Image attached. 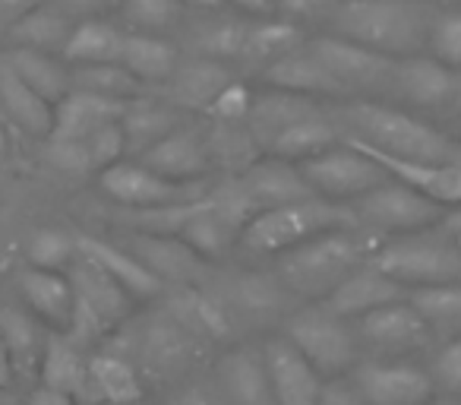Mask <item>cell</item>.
Segmentation results:
<instances>
[{
	"instance_id": "1",
	"label": "cell",
	"mask_w": 461,
	"mask_h": 405,
	"mask_svg": "<svg viewBox=\"0 0 461 405\" xmlns=\"http://www.w3.org/2000/svg\"><path fill=\"white\" fill-rule=\"evenodd\" d=\"M348 130L345 136L404 161H427V165H461V143L439 133L427 121L408 115L402 108H389L379 102H348L341 108Z\"/></svg>"
},
{
	"instance_id": "2",
	"label": "cell",
	"mask_w": 461,
	"mask_h": 405,
	"mask_svg": "<svg viewBox=\"0 0 461 405\" xmlns=\"http://www.w3.org/2000/svg\"><path fill=\"white\" fill-rule=\"evenodd\" d=\"M433 16L427 0H339L329 23L339 39L402 60L427 48Z\"/></svg>"
},
{
	"instance_id": "3",
	"label": "cell",
	"mask_w": 461,
	"mask_h": 405,
	"mask_svg": "<svg viewBox=\"0 0 461 405\" xmlns=\"http://www.w3.org/2000/svg\"><path fill=\"white\" fill-rule=\"evenodd\" d=\"M379 247L376 235H366L364 228H335L307 244L285 251L278 260L282 285L303 298H329V291L351 276L357 266L370 260V253Z\"/></svg>"
},
{
	"instance_id": "4",
	"label": "cell",
	"mask_w": 461,
	"mask_h": 405,
	"mask_svg": "<svg viewBox=\"0 0 461 405\" xmlns=\"http://www.w3.org/2000/svg\"><path fill=\"white\" fill-rule=\"evenodd\" d=\"M335 228H360L354 209L322 197H307L253 216L240 235V247H247L250 253H278L282 257L285 251H294Z\"/></svg>"
},
{
	"instance_id": "5",
	"label": "cell",
	"mask_w": 461,
	"mask_h": 405,
	"mask_svg": "<svg viewBox=\"0 0 461 405\" xmlns=\"http://www.w3.org/2000/svg\"><path fill=\"white\" fill-rule=\"evenodd\" d=\"M67 276H70L73 285V317L64 333L79 348L104 339L111 329L127 320L130 308H133V298L102 266H95L86 257H77L70 270H67Z\"/></svg>"
},
{
	"instance_id": "6",
	"label": "cell",
	"mask_w": 461,
	"mask_h": 405,
	"mask_svg": "<svg viewBox=\"0 0 461 405\" xmlns=\"http://www.w3.org/2000/svg\"><path fill=\"white\" fill-rule=\"evenodd\" d=\"M285 339L322 373V377H341L357 358V336L348 327L345 317L332 314L326 304H313L291 314Z\"/></svg>"
},
{
	"instance_id": "7",
	"label": "cell",
	"mask_w": 461,
	"mask_h": 405,
	"mask_svg": "<svg viewBox=\"0 0 461 405\" xmlns=\"http://www.w3.org/2000/svg\"><path fill=\"white\" fill-rule=\"evenodd\" d=\"M301 174L316 197L332 199V203H345V207H351L354 199H360L373 187L389 180V174L366 152L351 146L345 136H341L339 146L301 161Z\"/></svg>"
},
{
	"instance_id": "8",
	"label": "cell",
	"mask_w": 461,
	"mask_h": 405,
	"mask_svg": "<svg viewBox=\"0 0 461 405\" xmlns=\"http://www.w3.org/2000/svg\"><path fill=\"white\" fill-rule=\"evenodd\" d=\"M370 263L402 289H427V285L461 282V247L446 241H395L379 244L370 253Z\"/></svg>"
},
{
	"instance_id": "9",
	"label": "cell",
	"mask_w": 461,
	"mask_h": 405,
	"mask_svg": "<svg viewBox=\"0 0 461 405\" xmlns=\"http://www.w3.org/2000/svg\"><path fill=\"white\" fill-rule=\"evenodd\" d=\"M354 216H357V226L379 235H408V232H423L429 226H439L442 209L439 203L420 197L411 187L398 184V180H385V184L373 187L370 193H364L360 199L351 203Z\"/></svg>"
},
{
	"instance_id": "10",
	"label": "cell",
	"mask_w": 461,
	"mask_h": 405,
	"mask_svg": "<svg viewBox=\"0 0 461 405\" xmlns=\"http://www.w3.org/2000/svg\"><path fill=\"white\" fill-rule=\"evenodd\" d=\"M98 187L104 197H111L121 209H155V207H174V203H193L205 197L209 180H193V184H177L161 174L149 171L142 161L121 159L117 165L104 168L98 174Z\"/></svg>"
},
{
	"instance_id": "11",
	"label": "cell",
	"mask_w": 461,
	"mask_h": 405,
	"mask_svg": "<svg viewBox=\"0 0 461 405\" xmlns=\"http://www.w3.org/2000/svg\"><path fill=\"white\" fill-rule=\"evenodd\" d=\"M313 54L322 60L329 77L341 86L345 96L351 92H385L395 79V60L379 51L357 45V41L339 39V35H320L310 41Z\"/></svg>"
},
{
	"instance_id": "12",
	"label": "cell",
	"mask_w": 461,
	"mask_h": 405,
	"mask_svg": "<svg viewBox=\"0 0 461 405\" xmlns=\"http://www.w3.org/2000/svg\"><path fill=\"white\" fill-rule=\"evenodd\" d=\"M392 89L414 108L436 111V115L461 111V70H455V67L442 64L436 58L414 54V58L395 60Z\"/></svg>"
},
{
	"instance_id": "13",
	"label": "cell",
	"mask_w": 461,
	"mask_h": 405,
	"mask_svg": "<svg viewBox=\"0 0 461 405\" xmlns=\"http://www.w3.org/2000/svg\"><path fill=\"white\" fill-rule=\"evenodd\" d=\"M354 390L364 405H427L436 399L433 377L408 361H364L354 371Z\"/></svg>"
},
{
	"instance_id": "14",
	"label": "cell",
	"mask_w": 461,
	"mask_h": 405,
	"mask_svg": "<svg viewBox=\"0 0 461 405\" xmlns=\"http://www.w3.org/2000/svg\"><path fill=\"white\" fill-rule=\"evenodd\" d=\"M266 373H269L272 402L276 405H320L322 373L291 345L288 339H269L263 348Z\"/></svg>"
},
{
	"instance_id": "15",
	"label": "cell",
	"mask_w": 461,
	"mask_h": 405,
	"mask_svg": "<svg viewBox=\"0 0 461 405\" xmlns=\"http://www.w3.org/2000/svg\"><path fill=\"white\" fill-rule=\"evenodd\" d=\"M357 336L383 354H404L423 348L433 333H429L427 320L414 310V304L402 298V301L383 304V308L360 317Z\"/></svg>"
},
{
	"instance_id": "16",
	"label": "cell",
	"mask_w": 461,
	"mask_h": 405,
	"mask_svg": "<svg viewBox=\"0 0 461 405\" xmlns=\"http://www.w3.org/2000/svg\"><path fill=\"white\" fill-rule=\"evenodd\" d=\"M351 146H357L360 152H366L392 180L411 187L420 197L433 199L439 207H461V165H427V161H404V159H389V155L376 152V149L364 146V143L345 136Z\"/></svg>"
},
{
	"instance_id": "17",
	"label": "cell",
	"mask_w": 461,
	"mask_h": 405,
	"mask_svg": "<svg viewBox=\"0 0 461 405\" xmlns=\"http://www.w3.org/2000/svg\"><path fill=\"white\" fill-rule=\"evenodd\" d=\"M136 161H142L149 171L161 174V178L177 180V184L209 180V171H212L205 136H199L196 130H184V127L171 130L165 140H158L152 149H146Z\"/></svg>"
},
{
	"instance_id": "18",
	"label": "cell",
	"mask_w": 461,
	"mask_h": 405,
	"mask_svg": "<svg viewBox=\"0 0 461 405\" xmlns=\"http://www.w3.org/2000/svg\"><path fill=\"white\" fill-rule=\"evenodd\" d=\"M402 298H408V289H402L395 279L379 272L376 266L366 260L364 266H357L351 276L341 279V282L329 291L326 308L332 310V314L345 317V320H351V317L360 320V317L370 314V310L383 308V304H392V301H402Z\"/></svg>"
},
{
	"instance_id": "19",
	"label": "cell",
	"mask_w": 461,
	"mask_h": 405,
	"mask_svg": "<svg viewBox=\"0 0 461 405\" xmlns=\"http://www.w3.org/2000/svg\"><path fill=\"white\" fill-rule=\"evenodd\" d=\"M240 184H244V190L250 193L257 213L285 207V203H297V199L316 197V193L310 190L307 180H303L301 165L276 159V155L259 159L257 165L247 168V171L240 174Z\"/></svg>"
},
{
	"instance_id": "20",
	"label": "cell",
	"mask_w": 461,
	"mask_h": 405,
	"mask_svg": "<svg viewBox=\"0 0 461 405\" xmlns=\"http://www.w3.org/2000/svg\"><path fill=\"white\" fill-rule=\"evenodd\" d=\"M230 79H234V73L228 70V64H218V60H209V58H186V60H180L174 77L165 83L167 102L177 111L205 115L209 105L215 102V96Z\"/></svg>"
},
{
	"instance_id": "21",
	"label": "cell",
	"mask_w": 461,
	"mask_h": 405,
	"mask_svg": "<svg viewBox=\"0 0 461 405\" xmlns=\"http://www.w3.org/2000/svg\"><path fill=\"white\" fill-rule=\"evenodd\" d=\"M51 329L35 314L14 304H0V339L7 345L10 364H14L16 380H35L41 367V354L48 345Z\"/></svg>"
},
{
	"instance_id": "22",
	"label": "cell",
	"mask_w": 461,
	"mask_h": 405,
	"mask_svg": "<svg viewBox=\"0 0 461 405\" xmlns=\"http://www.w3.org/2000/svg\"><path fill=\"white\" fill-rule=\"evenodd\" d=\"M123 105L114 98L92 96V92L70 89L58 105H54V124L48 140H86L95 130L117 124L123 115Z\"/></svg>"
},
{
	"instance_id": "23",
	"label": "cell",
	"mask_w": 461,
	"mask_h": 405,
	"mask_svg": "<svg viewBox=\"0 0 461 405\" xmlns=\"http://www.w3.org/2000/svg\"><path fill=\"white\" fill-rule=\"evenodd\" d=\"M77 247H79V257L102 266L114 282L123 285V291H127L133 301H149V298L161 295V289H165L133 253L111 244V241L92 238V235H77Z\"/></svg>"
},
{
	"instance_id": "24",
	"label": "cell",
	"mask_w": 461,
	"mask_h": 405,
	"mask_svg": "<svg viewBox=\"0 0 461 405\" xmlns=\"http://www.w3.org/2000/svg\"><path fill=\"white\" fill-rule=\"evenodd\" d=\"M20 295L29 304V314H35L48 329L64 333L73 317V285L67 272L35 270L26 266L20 272Z\"/></svg>"
},
{
	"instance_id": "25",
	"label": "cell",
	"mask_w": 461,
	"mask_h": 405,
	"mask_svg": "<svg viewBox=\"0 0 461 405\" xmlns=\"http://www.w3.org/2000/svg\"><path fill=\"white\" fill-rule=\"evenodd\" d=\"M269 89L294 92L303 98H329V96H345L341 86L329 77V70L322 67V60L313 54V48L301 45L297 51H291L288 58H282L278 64L266 67L263 70Z\"/></svg>"
},
{
	"instance_id": "26",
	"label": "cell",
	"mask_w": 461,
	"mask_h": 405,
	"mask_svg": "<svg viewBox=\"0 0 461 405\" xmlns=\"http://www.w3.org/2000/svg\"><path fill=\"white\" fill-rule=\"evenodd\" d=\"M316 98H303L294 92H282V89H269L263 96H253L250 115H247V130H250L253 143L259 146V152L269 155L272 143L297 121V117L316 111Z\"/></svg>"
},
{
	"instance_id": "27",
	"label": "cell",
	"mask_w": 461,
	"mask_h": 405,
	"mask_svg": "<svg viewBox=\"0 0 461 405\" xmlns=\"http://www.w3.org/2000/svg\"><path fill=\"white\" fill-rule=\"evenodd\" d=\"M177 108L171 102H161L152 96H136L123 105L121 130H123V146L127 155L140 159L146 149H152L158 140H165L171 130H177Z\"/></svg>"
},
{
	"instance_id": "28",
	"label": "cell",
	"mask_w": 461,
	"mask_h": 405,
	"mask_svg": "<svg viewBox=\"0 0 461 405\" xmlns=\"http://www.w3.org/2000/svg\"><path fill=\"white\" fill-rule=\"evenodd\" d=\"M130 253L158 279L165 282L186 285L203 272V260L190 251L180 238H155V235H133L130 238Z\"/></svg>"
},
{
	"instance_id": "29",
	"label": "cell",
	"mask_w": 461,
	"mask_h": 405,
	"mask_svg": "<svg viewBox=\"0 0 461 405\" xmlns=\"http://www.w3.org/2000/svg\"><path fill=\"white\" fill-rule=\"evenodd\" d=\"M39 380L48 390H58L73 396L77 402H83L86 392V380H89V358H86V348H79L60 329L48 333V345L41 354V367H39Z\"/></svg>"
},
{
	"instance_id": "30",
	"label": "cell",
	"mask_w": 461,
	"mask_h": 405,
	"mask_svg": "<svg viewBox=\"0 0 461 405\" xmlns=\"http://www.w3.org/2000/svg\"><path fill=\"white\" fill-rule=\"evenodd\" d=\"M142 399V380L136 364L123 354L102 352L89 358V380H86L83 405L89 402H117L133 405Z\"/></svg>"
},
{
	"instance_id": "31",
	"label": "cell",
	"mask_w": 461,
	"mask_h": 405,
	"mask_svg": "<svg viewBox=\"0 0 461 405\" xmlns=\"http://www.w3.org/2000/svg\"><path fill=\"white\" fill-rule=\"evenodd\" d=\"M341 136H345V130H341L326 111L316 108V111H310V115L297 117V121L272 143L269 155L301 165V161H307V159H313V155L326 152V149L339 146Z\"/></svg>"
},
{
	"instance_id": "32",
	"label": "cell",
	"mask_w": 461,
	"mask_h": 405,
	"mask_svg": "<svg viewBox=\"0 0 461 405\" xmlns=\"http://www.w3.org/2000/svg\"><path fill=\"white\" fill-rule=\"evenodd\" d=\"M121 64L140 79L142 86L167 83L180 64V51L165 35H146V32H127L123 35Z\"/></svg>"
},
{
	"instance_id": "33",
	"label": "cell",
	"mask_w": 461,
	"mask_h": 405,
	"mask_svg": "<svg viewBox=\"0 0 461 405\" xmlns=\"http://www.w3.org/2000/svg\"><path fill=\"white\" fill-rule=\"evenodd\" d=\"M221 373V386L234 405H276L272 402V386L269 373H266V361L253 348H238L218 367Z\"/></svg>"
},
{
	"instance_id": "34",
	"label": "cell",
	"mask_w": 461,
	"mask_h": 405,
	"mask_svg": "<svg viewBox=\"0 0 461 405\" xmlns=\"http://www.w3.org/2000/svg\"><path fill=\"white\" fill-rule=\"evenodd\" d=\"M0 60H4L29 89L39 92L48 105H58L60 98L73 89L70 70H67L54 54H41V51H32V48H14V51H7Z\"/></svg>"
},
{
	"instance_id": "35",
	"label": "cell",
	"mask_w": 461,
	"mask_h": 405,
	"mask_svg": "<svg viewBox=\"0 0 461 405\" xmlns=\"http://www.w3.org/2000/svg\"><path fill=\"white\" fill-rule=\"evenodd\" d=\"M123 29H117L108 20H83L73 26L70 39L64 45L60 58L73 67H89V64H121L123 51Z\"/></svg>"
},
{
	"instance_id": "36",
	"label": "cell",
	"mask_w": 461,
	"mask_h": 405,
	"mask_svg": "<svg viewBox=\"0 0 461 405\" xmlns=\"http://www.w3.org/2000/svg\"><path fill=\"white\" fill-rule=\"evenodd\" d=\"M247 35H250V23L240 20V16H205L190 32L193 58H209L218 60V64L240 60Z\"/></svg>"
},
{
	"instance_id": "37",
	"label": "cell",
	"mask_w": 461,
	"mask_h": 405,
	"mask_svg": "<svg viewBox=\"0 0 461 405\" xmlns=\"http://www.w3.org/2000/svg\"><path fill=\"white\" fill-rule=\"evenodd\" d=\"M0 102L7 115L32 136H51L54 105H48L39 92H32L4 60H0Z\"/></svg>"
},
{
	"instance_id": "38",
	"label": "cell",
	"mask_w": 461,
	"mask_h": 405,
	"mask_svg": "<svg viewBox=\"0 0 461 405\" xmlns=\"http://www.w3.org/2000/svg\"><path fill=\"white\" fill-rule=\"evenodd\" d=\"M301 45H307V35L301 26L288 20H263L250 23V35L244 45V64L266 70V67L278 64L282 58H288L291 51H297Z\"/></svg>"
},
{
	"instance_id": "39",
	"label": "cell",
	"mask_w": 461,
	"mask_h": 405,
	"mask_svg": "<svg viewBox=\"0 0 461 405\" xmlns=\"http://www.w3.org/2000/svg\"><path fill=\"white\" fill-rule=\"evenodd\" d=\"M174 308H171V317L186 329V333H209L215 339H224L230 333V310L224 301L212 298L209 291L203 289H180L174 295Z\"/></svg>"
},
{
	"instance_id": "40",
	"label": "cell",
	"mask_w": 461,
	"mask_h": 405,
	"mask_svg": "<svg viewBox=\"0 0 461 405\" xmlns=\"http://www.w3.org/2000/svg\"><path fill=\"white\" fill-rule=\"evenodd\" d=\"M205 149H209L212 168L228 171V178H240L247 168L263 159L247 124H212V130L205 133Z\"/></svg>"
},
{
	"instance_id": "41",
	"label": "cell",
	"mask_w": 461,
	"mask_h": 405,
	"mask_svg": "<svg viewBox=\"0 0 461 405\" xmlns=\"http://www.w3.org/2000/svg\"><path fill=\"white\" fill-rule=\"evenodd\" d=\"M70 32V16H64L58 7H39L10 29V41H14V48H32V51L41 54H64Z\"/></svg>"
},
{
	"instance_id": "42",
	"label": "cell",
	"mask_w": 461,
	"mask_h": 405,
	"mask_svg": "<svg viewBox=\"0 0 461 405\" xmlns=\"http://www.w3.org/2000/svg\"><path fill=\"white\" fill-rule=\"evenodd\" d=\"M408 301L417 314L427 320L429 333L452 336L461 333V282L427 285V289H411Z\"/></svg>"
},
{
	"instance_id": "43",
	"label": "cell",
	"mask_w": 461,
	"mask_h": 405,
	"mask_svg": "<svg viewBox=\"0 0 461 405\" xmlns=\"http://www.w3.org/2000/svg\"><path fill=\"white\" fill-rule=\"evenodd\" d=\"M186 352H190V333L174 320L171 314L155 317L146 327V336H142V358L146 364H152L155 371H174L186 361Z\"/></svg>"
},
{
	"instance_id": "44",
	"label": "cell",
	"mask_w": 461,
	"mask_h": 405,
	"mask_svg": "<svg viewBox=\"0 0 461 405\" xmlns=\"http://www.w3.org/2000/svg\"><path fill=\"white\" fill-rule=\"evenodd\" d=\"M73 89L92 92V96L114 98V102H130L136 96H146V86L133 77L123 64H89L70 70Z\"/></svg>"
},
{
	"instance_id": "45",
	"label": "cell",
	"mask_w": 461,
	"mask_h": 405,
	"mask_svg": "<svg viewBox=\"0 0 461 405\" xmlns=\"http://www.w3.org/2000/svg\"><path fill=\"white\" fill-rule=\"evenodd\" d=\"M123 20L133 26V32L165 35L180 26L186 14L184 0H121Z\"/></svg>"
},
{
	"instance_id": "46",
	"label": "cell",
	"mask_w": 461,
	"mask_h": 405,
	"mask_svg": "<svg viewBox=\"0 0 461 405\" xmlns=\"http://www.w3.org/2000/svg\"><path fill=\"white\" fill-rule=\"evenodd\" d=\"M29 266L35 270H51V272H67L73 266V260L79 257L77 235L64 232V228H41L29 238L26 244Z\"/></svg>"
},
{
	"instance_id": "47",
	"label": "cell",
	"mask_w": 461,
	"mask_h": 405,
	"mask_svg": "<svg viewBox=\"0 0 461 405\" xmlns=\"http://www.w3.org/2000/svg\"><path fill=\"white\" fill-rule=\"evenodd\" d=\"M285 285L278 276H263V272H247V276H238L234 282V298L244 310H253V314H272L285 304Z\"/></svg>"
},
{
	"instance_id": "48",
	"label": "cell",
	"mask_w": 461,
	"mask_h": 405,
	"mask_svg": "<svg viewBox=\"0 0 461 405\" xmlns=\"http://www.w3.org/2000/svg\"><path fill=\"white\" fill-rule=\"evenodd\" d=\"M427 48L433 51L429 58L461 70V10H448V14L433 16Z\"/></svg>"
},
{
	"instance_id": "49",
	"label": "cell",
	"mask_w": 461,
	"mask_h": 405,
	"mask_svg": "<svg viewBox=\"0 0 461 405\" xmlns=\"http://www.w3.org/2000/svg\"><path fill=\"white\" fill-rule=\"evenodd\" d=\"M250 105H253L250 86L240 83V79H230L215 96V102L209 105L205 117H212V124H244L247 115H250Z\"/></svg>"
},
{
	"instance_id": "50",
	"label": "cell",
	"mask_w": 461,
	"mask_h": 405,
	"mask_svg": "<svg viewBox=\"0 0 461 405\" xmlns=\"http://www.w3.org/2000/svg\"><path fill=\"white\" fill-rule=\"evenodd\" d=\"M433 383L446 392H461V336L448 339L433 361Z\"/></svg>"
},
{
	"instance_id": "51",
	"label": "cell",
	"mask_w": 461,
	"mask_h": 405,
	"mask_svg": "<svg viewBox=\"0 0 461 405\" xmlns=\"http://www.w3.org/2000/svg\"><path fill=\"white\" fill-rule=\"evenodd\" d=\"M335 7H339V0H278V14L282 20L294 23H326L332 20Z\"/></svg>"
},
{
	"instance_id": "52",
	"label": "cell",
	"mask_w": 461,
	"mask_h": 405,
	"mask_svg": "<svg viewBox=\"0 0 461 405\" xmlns=\"http://www.w3.org/2000/svg\"><path fill=\"white\" fill-rule=\"evenodd\" d=\"M320 405H364V399H360V392L354 390V383L332 377V380H326V383H322Z\"/></svg>"
},
{
	"instance_id": "53",
	"label": "cell",
	"mask_w": 461,
	"mask_h": 405,
	"mask_svg": "<svg viewBox=\"0 0 461 405\" xmlns=\"http://www.w3.org/2000/svg\"><path fill=\"white\" fill-rule=\"evenodd\" d=\"M64 16H83V20H98L108 7H114L117 0H54Z\"/></svg>"
},
{
	"instance_id": "54",
	"label": "cell",
	"mask_w": 461,
	"mask_h": 405,
	"mask_svg": "<svg viewBox=\"0 0 461 405\" xmlns=\"http://www.w3.org/2000/svg\"><path fill=\"white\" fill-rule=\"evenodd\" d=\"M41 7V0H0V29H14L20 20H26L32 10Z\"/></svg>"
},
{
	"instance_id": "55",
	"label": "cell",
	"mask_w": 461,
	"mask_h": 405,
	"mask_svg": "<svg viewBox=\"0 0 461 405\" xmlns=\"http://www.w3.org/2000/svg\"><path fill=\"white\" fill-rule=\"evenodd\" d=\"M26 405H77V399L67 396V392H58V390H48V386H35L32 392H29Z\"/></svg>"
},
{
	"instance_id": "56",
	"label": "cell",
	"mask_w": 461,
	"mask_h": 405,
	"mask_svg": "<svg viewBox=\"0 0 461 405\" xmlns=\"http://www.w3.org/2000/svg\"><path fill=\"white\" fill-rule=\"evenodd\" d=\"M240 14L247 16H263V20H272V14H278V0H230Z\"/></svg>"
},
{
	"instance_id": "57",
	"label": "cell",
	"mask_w": 461,
	"mask_h": 405,
	"mask_svg": "<svg viewBox=\"0 0 461 405\" xmlns=\"http://www.w3.org/2000/svg\"><path fill=\"white\" fill-rule=\"evenodd\" d=\"M439 226H442V235H446L448 244L461 247V207H455V213L442 216Z\"/></svg>"
},
{
	"instance_id": "58",
	"label": "cell",
	"mask_w": 461,
	"mask_h": 405,
	"mask_svg": "<svg viewBox=\"0 0 461 405\" xmlns=\"http://www.w3.org/2000/svg\"><path fill=\"white\" fill-rule=\"evenodd\" d=\"M171 405H212V399H209V392H205V390H199V386H193V390L180 392V396L174 399Z\"/></svg>"
},
{
	"instance_id": "59",
	"label": "cell",
	"mask_w": 461,
	"mask_h": 405,
	"mask_svg": "<svg viewBox=\"0 0 461 405\" xmlns=\"http://www.w3.org/2000/svg\"><path fill=\"white\" fill-rule=\"evenodd\" d=\"M14 383H16L14 364H10L7 345H4V339H0V386H14Z\"/></svg>"
},
{
	"instance_id": "60",
	"label": "cell",
	"mask_w": 461,
	"mask_h": 405,
	"mask_svg": "<svg viewBox=\"0 0 461 405\" xmlns=\"http://www.w3.org/2000/svg\"><path fill=\"white\" fill-rule=\"evenodd\" d=\"M0 405H23L20 399H16L14 386H0Z\"/></svg>"
},
{
	"instance_id": "61",
	"label": "cell",
	"mask_w": 461,
	"mask_h": 405,
	"mask_svg": "<svg viewBox=\"0 0 461 405\" xmlns=\"http://www.w3.org/2000/svg\"><path fill=\"white\" fill-rule=\"evenodd\" d=\"M184 4H193V7H199V10H218L221 4H228V0H184Z\"/></svg>"
},
{
	"instance_id": "62",
	"label": "cell",
	"mask_w": 461,
	"mask_h": 405,
	"mask_svg": "<svg viewBox=\"0 0 461 405\" xmlns=\"http://www.w3.org/2000/svg\"><path fill=\"white\" fill-rule=\"evenodd\" d=\"M89 405H117V402H89ZM133 405H140V402H133Z\"/></svg>"
},
{
	"instance_id": "63",
	"label": "cell",
	"mask_w": 461,
	"mask_h": 405,
	"mask_svg": "<svg viewBox=\"0 0 461 405\" xmlns=\"http://www.w3.org/2000/svg\"><path fill=\"white\" fill-rule=\"evenodd\" d=\"M427 405H448V402H436V399H433V402H427Z\"/></svg>"
}]
</instances>
